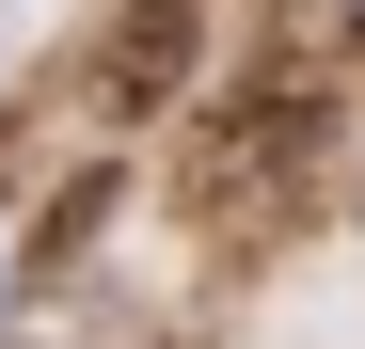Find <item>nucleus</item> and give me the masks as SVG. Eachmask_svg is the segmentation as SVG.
<instances>
[{
  "label": "nucleus",
  "instance_id": "obj_2",
  "mask_svg": "<svg viewBox=\"0 0 365 349\" xmlns=\"http://www.w3.org/2000/svg\"><path fill=\"white\" fill-rule=\"evenodd\" d=\"M191 80H207V0H128V16L96 32V111L111 127H159Z\"/></svg>",
  "mask_w": 365,
  "mask_h": 349
},
{
  "label": "nucleus",
  "instance_id": "obj_1",
  "mask_svg": "<svg viewBox=\"0 0 365 349\" xmlns=\"http://www.w3.org/2000/svg\"><path fill=\"white\" fill-rule=\"evenodd\" d=\"M349 95H365V16H349V0H270L255 48H238V95L207 111V143H191V207L207 222H286L334 174Z\"/></svg>",
  "mask_w": 365,
  "mask_h": 349
}]
</instances>
